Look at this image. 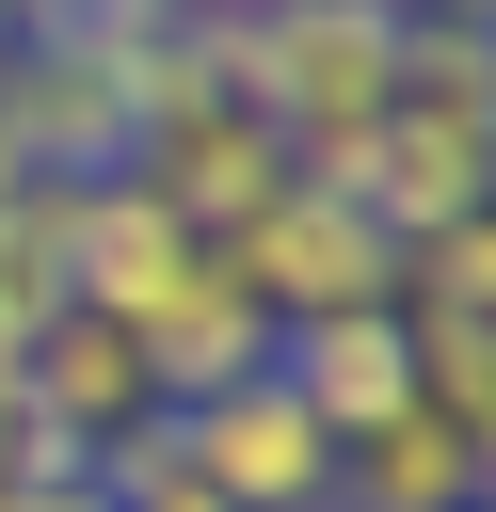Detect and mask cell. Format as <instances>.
Wrapping results in <instances>:
<instances>
[{"label": "cell", "instance_id": "6da1fadb", "mask_svg": "<svg viewBox=\"0 0 496 512\" xmlns=\"http://www.w3.org/2000/svg\"><path fill=\"white\" fill-rule=\"evenodd\" d=\"M400 32H416V0H256V16H224V80L288 144V176L352 192L368 128L400 112Z\"/></svg>", "mask_w": 496, "mask_h": 512}, {"label": "cell", "instance_id": "7a4b0ae2", "mask_svg": "<svg viewBox=\"0 0 496 512\" xmlns=\"http://www.w3.org/2000/svg\"><path fill=\"white\" fill-rule=\"evenodd\" d=\"M352 208H368L400 256L496 208V32H464V16H416V32H400V112L368 128Z\"/></svg>", "mask_w": 496, "mask_h": 512}, {"label": "cell", "instance_id": "3957f363", "mask_svg": "<svg viewBox=\"0 0 496 512\" xmlns=\"http://www.w3.org/2000/svg\"><path fill=\"white\" fill-rule=\"evenodd\" d=\"M224 272H240V304L288 336V320H352V304H400V240L336 192V176H272L224 240H208Z\"/></svg>", "mask_w": 496, "mask_h": 512}, {"label": "cell", "instance_id": "277c9868", "mask_svg": "<svg viewBox=\"0 0 496 512\" xmlns=\"http://www.w3.org/2000/svg\"><path fill=\"white\" fill-rule=\"evenodd\" d=\"M160 448L224 496V512H336V432L256 368V384H208V400H176L160 416Z\"/></svg>", "mask_w": 496, "mask_h": 512}, {"label": "cell", "instance_id": "5b68a950", "mask_svg": "<svg viewBox=\"0 0 496 512\" xmlns=\"http://www.w3.org/2000/svg\"><path fill=\"white\" fill-rule=\"evenodd\" d=\"M16 384H32V432H48L64 464H112L128 432H160V368H144V336L96 320V304L32 320V336H16Z\"/></svg>", "mask_w": 496, "mask_h": 512}, {"label": "cell", "instance_id": "8992f818", "mask_svg": "<svg viewBox=\"0 0 496 512\" xmlns=\"http://www.w3.org/2000/svg\"><path fill=\"white\" fill-rule=\"evenodd\" d=\"M208 288V240L160 208V192H128V176H96L80 208H64V304H96V320H128V336H160L176 304Z\"/></svg>", "mask_w": 496, "mask_h": 512}, {"label": "cell", "instance_id": "52a82bcc", "mask_svg": "<svg viewBox=\"0 0 496 512\" xmlns=\"http://www.w3.org/2000/svg\"><path fill=\"white\" fill-rule=\"evenodd\" d=\"M272 384L352 448V432H384V416H416V336H400V304H352V320H288L272 336Z\"/></svg>", "mask_w": 496, "mask_h": 512}, {"label": "cell", "instance_id": "ba28073f", "mask_svg": "<svg viewBox=\"0 0 496 512\" xmlns=\"http://www.w3.org/2000/svg\"><path fill=\"white\" fill-rule=\"evenodd\" d=\"M336 512H480V448H464V416L416 400V416L352 432V448H336Z\"/></svg>", "mask_w": 496, "mask_h": 512}, {"label": "cell", "instance_id": "9c48e42d", "mask_svg": "<svg viewBox=\"0 0 496 512\" xmlns=\"http://www.w3.org/2000/svg\"><path fill=\"white\" fill-rule=\"evenodd\" d=\"M144 368H160V416H176V400H208V384H256V368H272V320L240 304V272H224V256H208V288L144 336Z\"/></svg>", "mask_w": 496, "mask_h": 512}, {"label": "cell", "instance_id": "30bf717a", "mask_svg": "<svg viewBox=\"0 0 496 512\" xmlns=\"http://www.w3.org/2000/svg\"><path fill=\"white\" fill-rule=\"evenodd\" d=\"M96 496H112V512H224V496H208V480H192L160 432H128V448L96 464Z\"/></svg>", "mask_w": 496, "mask_h": 512}, {"label": "cell", "instance_id": "8fae6325", "mask_svg": "<svg viewBox=\"0 0 496 512\" xmlns=\"http://www.w3.org/2000/svg\"><path fill=\"white\" fill-rule=\"evenodd\" d=\"M0 512H112V496H96V464H16Z\"/></svg>", "mask_w": 496, "mask_h": 512}, {"label": "cell", "instance_id": "7c38bea8", "mask_svg": "<svg viewBox=\"0 0 496 512\" xmlns=\"http://www.w3.org/2000/svg\"><path fill=\"white\" fill-rule=\"evenodd\" d=\"M16 464H64V448L32 432V384H16V336H0V480H16Z\"/></svg>", "mask_w": 496, "mask_h": 512}, {"label": "cell", "instance_id": "4fadbf2b", "mask_svg": "<svg viewBox=\"0 0 496 512\" xmlns=\"http://www.w3.org/2000/svg\"><path fill=\"white\" fill-rule=\"evenodd\" d=\"M464 448H480V512H496V416H480V432H464Z\"/></svg>", "mask_w": 496, "mask_h": 512}, {"label": "cell", "instance_id": "5bb4252c", "mask_svg": "<svg viewBox=\"0 0 496 512\" xmlns=\"http://www.w3.org/2000/svg\"><path fill=\"white\" fill-rule=\"evenodd\" d=\"M160 16H256V0H160Z\"/></svg>", "mask_w": 496, "mask_h": 512}]
</instances>
